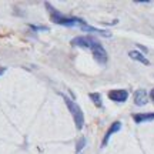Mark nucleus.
Instances as JSON below:
<instances>
[{"label":"nucleus","mask_w":154,"mask_h":154,"mask_svg":"<svg viewBox=\"0 0 154 154\" xmlns=\"http://www.w3.org/2000/svg\"><path fill=\"white\" fill-rule=\"evenodd\" d=\"M128 57L133 59V60L136 61H140V63H143L146 66H150V60L143 54V53H140L137 50H131V51H128Z\"/></svg>","instance_id":"obj_7"},{"label":"nucleus","mask_w":154,"mask_h":154,"mask_svg":"<svg viewBox=\"0 0 154 154\" xmlns=\"http://www.w3.org/2000/svg\"><path fill=\"white\" fill-rule=\"evenodd\" d=\"M133 119L136 123H146V121H154V113H138L133 114Z\"/></svg>","instance_id":"obj_8"},{"label":"nucleus","mask_w":154,"mask_h":154,"mask_svg":"<svg viewBox=\"0 0 154 154\" xmlns=\"http://www.w3.org/2000/svg\"><path fill=\"white\" fill-rule=\"evenodd\" d=\"M96 43H97V40H94L93 37H88V36H79V37H74L72 40L73 46L82 47V49H88V50H91V47Z\"/></svg>","instance_id":"obj_3"},{"label":"nucleus","mask_w":154,"mask_h":154,"mask_svg":"<svg viewBox=\"0 0 154 154\" xmlns=\"http://www.w3.org/2000/svg\"><path fill=\"white\" fill-rule=\"evenodd\" d=\"M120 128H121V123L120 121H114L113 124H111V127L107 130V133H106V136H104V138H103V147H106L107 146V143H109V140H110V137L114 134L116 131H120Z\"/></svg>","instance_id":"obj_6"},{"label":"nucleus","mask_w":154,"mask_h":154,"mask_svg":"<svg viewBox=\"0 0 154 154\" xmlns=\"http://www.w3.org/2000/svg\"><path fill=\"white\" fill-rule=\"evenodd\" d=\"M150 97H151V100L154 101V88L151 90V91H150Z\"/></svg>","instance_id":"obj_10"},{"label":"nucleus","mask_w":154,"mask_h":154,"mask_svg":"<svg viewBox=\"0 0 154 154\" xmlns=\"http://www.w3.org/2000/svg\"><path fill=\"white\" fill-rule=\"evenodd\" d=\"M5 70H6V69H3V67H2V69H0V74H2V73H5Z\"/></svg>","instance_id":"obj_11"},{"label":"nucleus","mask_w":154,"mask_h":154,"mask_svg":"<svg viewBox=\"0 0 154 154\" xmlns=\"http://www.w3.org/2000/svg\"><path fill=\"white\" fill-rule=\"evenodd\" d=\"M147 103H149V94H147V91L144 88L137 90L134 93V104L141 107V106H146Z\"/></svg>","instance_id":"obj_5"},{"label":"nucleus","mask_w":154,"mask_h":154,"mask_svg":"<svg viewBox=\"0 0 154 154\" xmlns=\"http://www.w3.org/2000/svg\"><path fill=\"white\" fill-rule=\"evenodd\" d=\"M90 51L93 53V57L96 59V61H97V63L103 64V66L107 63V53H106L104 47L101 46V43H99V42H97V43L91 47V50H90Z\"/></svg>","instance_id":"obj_2"},{"label":"nucleus","mask_w":154,"mask_h":154,"mask_svg":"<svg viewBox=\"0 0 154 154\" xmlns=\"http://www.w3.org/2000/svg\"><path fill=\"white\" fill-rule=\"evenodd\" d=\"M88 97L91 99V101H93V103L97 106V107H103V103H101V97H100L99 93H90V94H88Z\"/></svg>","instance_id":"obj_9"},{"label":"nucleus","mask_w":154,"mask_h":154,"mask_svg":"<svg viewBox=\"0 0 154 154\" xmlns=\"http://www.w3.org/2000/svg\"><path fill=\"white\" fill-rule=\"evenodd\" d=\"M109 99L116 101V103H124L127 99H128V93L126 90H120V88H116V90H110L109 93Z\"/></svg>","instance_id":"obj_4"},{"label":"nucleus","mask_w":154,"mask_h":154,"mask_svg":"<svg viewBox=\"0 0 154 154\" xmlns=\"http://www.w3.org/2000/svg\"><path fill=\"white\" fill-rule=\"evenodd\" d=\"M63 99H64V103L67 104L69 110H70V113H72V116H73V119H74V124H76L77 130H82L83 126H84V114H83L82 109H80L74 101H72L69 97H66V96H64Z\"/></svg>","instance_id":"obj_1"}]
</instances>
